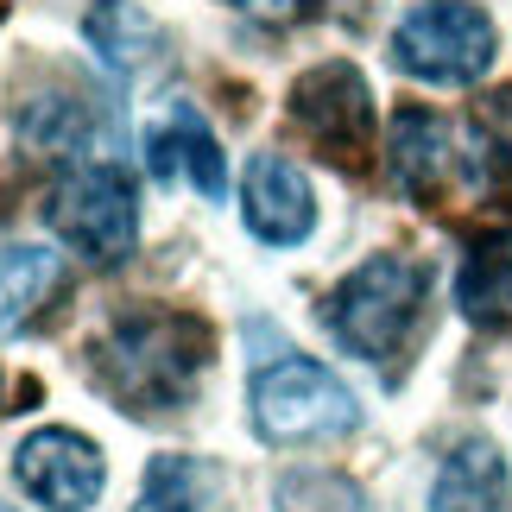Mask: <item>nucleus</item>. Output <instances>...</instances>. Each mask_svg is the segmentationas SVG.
I'll return each instance as SVG.
<instances>
[{
	"label": "nucleus",
	"mask_w": 512,
	"mask_h": 512,
	"mask_svg": "<svg viewBox=\"0 0 512 512\" xmlns=\"http://www.w3.org/2000/svg\"><path fill=\"white\" fill-rule=\"evenodd\" d=\"M45 215H51L57 241H64L76 260L102 266V272L133 260V247H140V196H133V177L108 159L76 165L70 177H57Z\"/></svg>",
	"instance_id": "obj_4"
},
{
	"label": "nucleus",
	"mask_w": 512,
	"mask_h": 512,
	"mask_svg": "<svg viewBox=\"0 0 512 512\" xmlns=\"http://www.w3.org/2000/svg\"><path fill=\"white\" fill-rule=\"evenodd\" d=\"M146 159H152V177L159 184H177V177H190L196 190L209 196V203H222L228 196V159H222V140L209 133V121L196 114L190 102L171 108V121L146 140Z\"/></svg>",
	"instance_id": "obj_10"
},
{
	"label": "nucleus",
	"mask_w": 512,
	"mask_h": 512,
	"mask_svg": "<svg viewBox=\"0 0 512 512\" xmlns=\"http://www.w3.org/2000/svg\"><path fill=\"white\" fill-rule=\"evenodd\" d=\"M241 215L266 247H298L317 228V190L298 159L285 152H253L241 177Z\"/></svg>",
	"instance_id": "obj_9"
},
{
	"label": "nucleus",
	"mask_w": 512,
	"mask_h": 512,
	"mask_svg": "<svg viewBox=\"0 0 512 512\" xmlns=\"http://www.w3.org/2000/svg\"><path fill=\"white\" fill-rule=\"evenodd\" d=\"M215 487H222V468L203 456H152L133 512H209Z\"/></svg>",
	"instance_id": "obj_16"
},
{
	"label": "nucleus",
	"mask_w": 512,
	"mask_h": 512,
	"mask_svg": "<svg viewBox=\"0 0 512 512\" xmlns=\"http://www.w3.org/2000/svg\"><path fill=\"white\" fill-rule=\"evenodd\" d=\"M512 475L506 456L487 437H468L443 456L437 481H430V512H506Z\"/></svg>",
	"instance_id": "obj_12"
},
{
	"label": "nucleus",
	"mask_w": 512,
	"mask_h": 512,
	"mask_svg": "<svg viewBox=\"0 0 512 512\" xmlns=\"http://www.w3.org/2000/svg\"><path fill=\"white\" fill-rule=\"evenodd\" d=\"M228 7H241V13L272 19V26H279V19H298L304 13V0H228Z\"/></svg>",
	"instance_id": "obj_18"
},
{
	"label": "nucleus",
	"mask_w": 512,
	"mask_h": 512,
	"mask_svg": "<svg viewBox=\"0 0 512 512\" xmlns=\"http://www.w3.org/2000/svg\"><path fill=\"white\" fill-rule=\"evenodd\" d=\"M449 165H456V146H449V127L443 114L430 108H399L386 127V171L392 184H399L411 203H430V196L443 190Z\"/></svg>",
	"instance_id": "obj_11"
},
{
	"label": "nucleus",
	"mask_w": 512,
	"mask_h": 512,
	"mask_svg": "<svg viewBox=\"0 0 512 512\" xmlns=\"http://www.w3.org/2000/svg\"><path fill=\"white\" fill-rule=\"evenodd\" d=\"M83 38L114 76H146L165 57V26L140 0H95L89 19H83Z\"/></svg>",
	"instance_id": "obj_13"
},
{
	"label": "nucleus",
	"mask_w": 512,
	"mask_h": 512,
	"mask_svg": "<svg viewBox=\"0 0 512 512\" xmlns=\"http://www.w3.org/2000/svg\"><path fill=\"white\" fill-rule=\"evenodd\" d=\"M285 102H291V121L323 146V159L361 165L373 152V89H367V76L354 64H342V57L304 70Z\"/></svg>",
	"instance_id": "obj_7"
},
{
	"label": "nucleus",
	"mask_w": 512,
	"mask_h": 512,
	"mask_svg": "<svg viewBox=\"0 0 512 512\" xmlns=\"http://www.w3.org/2000/svg\"><path fill=\"white\" fill-rule=\"evenodd\" d=\"M13 481L45 512H89L108 487V468H102V449L89 437L51 424V430H32V437L13 449Z\"/></svg>",
	"instance_id": "obj_8"
},
{
	"label": "nucleus",
	"mask_w": 512,
	"mask_h": 512,
	"mask_svg": "<svg viewBox=\"0 0 512 512\" xmlns=\"http://www.w3.org/2000/svg\"><path fill=\"white\" fill-rule=\"evenodd\" d=\"M456 304L481 329L512 323V228H487L468 241L462 272H456Z\"/></svg>",
	"instance_id": "obj_14"
},
{
	"label": "nucleus",
	"mask_w": 512,
	"mask_h": 512,
	"mask_svg": "<svg viewBox=\"0 0 512 512\" xmlns=\"http://www.w3.org/2000/svg\"><path fill=\"white\" fill-rule=\"evenodd\" d=\"M7 121L19 133V146H32L38 159H83V165H95V152L114 140L108 102L70 70H38L32 83H19Z\"/></svg>",
	"instance_id": "obj_6"
},
{
	"label": "nucleus",
	"mask_w": 512,
	"mask_h": 512,
	"mask_svg": "<svg viewBox=\"0 0 512 512\" xmlns=\"http://www.w3.org/2000/svg\"><path fill=\"white\" fill-rule=\"evenodd\" d=\"M0 512H13V506H0Z\"/></svg>",
	"instance_id": "obj_19"
},
{
	"label": "nucleus",
	"mask_w": 512,
	"mask_h": 512,
	"mask_svg": "<svg viewBox=\"0 0 512 512\" xmlns=\"http://www.w3.org/2000/svg\"><path fill=\"white\" fill-rule=\"evenodd\" d=\"M494 51H500V32L475 0H424L392 26V64L437 89L481 83Z\"/></svg>",
	"instance_id": "obj_5"
},
{
	"label": "nucleus",
	"mask_w": 512,
	"mask_h": 512,
	"mask_svg": "<svg viewBox=\"0 0 512 512\" xmlns=\"http://www.w3.org/2000/svg\"><path fill=\"white\" fill-rule=\"evenodd\" d=\"M253 430H260V443L272 449H298V443H329V437H348L354 424H361V405H354V392L329 373L323 361H310V354H279V361H266L253 373Z\"/></svg>",
	"instance_id": "obj_3"
},
{
	"label": "nucleus",
	"mask_w": 512,
	"mask_h": 512,
	"mask_svg": "<svg viewBox=\"0 0 512 512\" xmlns=\"http://www.w3.org/2000/svg\"><path fill=\"white\" fill-rule=\"evenodd\" d=\"M64 285V260L51 247H0V336H19Z\"/></svg>",
	"instance_id": "obj_15"
},
{
	"label": "nucleus",
	"mask_w": 512,
	"mask_h": 512,
	"mask_svg": "<svg viewBox=\"0 0 512 512\" xmlns=\"http://www.w3.org/2000/svg\"><path fill=\"white\" fill-rule=\"evenodd\" d=\"M215 361V329L196 310L127 304L89 336V380L133 418H171Z\"/></svg>",
	"instance_id": "obj_1"
},
{
	"label": "nucleus",
	"mask_w": 512,
	"mask_h": 512,
	"mask_svg": "<svg viewBox=\"0 0 512 512\" xmlns=\"http://www.w3.org/2000/svg\"><path fill=\"white\" fill-rule=\"evenodd\" d=\"M424 304H430V272L418 260H405V253H373L329 291L323 323L348 354L380 367L411 348V336L424 323Z\"/></svg>",
	"instance_id": "obj_2"
},
{
	"label": "nucleus",
	"mask_w": 512,
	"mask_h": 512,
	"mask_svg": "<svg viewBox=\"0 0 512 512\" xmlns=\"http://www.w3.org/2000/svg\"><path fill=\"white\" fill-rule=\"evenodd\" d=\"M272 506L279 512H361L367 494L342 468H285L279 487H272Z\"/></svg>",
	"instance_id": "obj_17"
}]
</instances>
